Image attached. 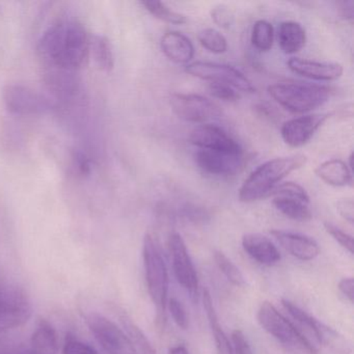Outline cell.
<instances>
[{"mask_svg":"<svg viewBox=\"0 0 354 354\" xmlns=\"http://www.w3.org/2000/svg\"><path fill=\"white\" fill-rule=\"evenodd\" d=\"M90 38L80 22L61 20L45 30L39 40L38 53L53 69L75 72L88 59Z\"/></svg>","mask_w":354,"mask_h":354,"instance_id":"cell-1","label":"cell"},{"mask_svg":"<svg viewBox=\"0 0 354 354\" xmlns=\"http://www.w3.org/2000/svg\"><path fill=\"white\" fill-rule=\"evenodd\" d=\"M306 157L297 154L270 159L254 169L238 192L240 202L252 203L270 196L286 177L306 165Z\"/></svg>","mask_w":354,"mask_h":354,"instance_id":"cell-2","label":"cell"},{"mask_svg":"<svg viewBox=\"0 0 354 354\" xmlns=\"http://www.w3.org/2000/svg\"><path fill=\"white\" fill-rule=\"evenodd\" d=\"M268 93L283 109L306 113L322 106L330 98L327 86L308 82H279L269 86Z\"/></svg>","mask_w":354,"mask_h":354,"instance_id":"cell-3","label":"cell"},{"mask_svg":"<svg viewBox=\"0 0 354 354\" xmlns=\"http://www.w3.org/2000/svg\"><path fill=\"white\" fill-rule=\"evenodd\" d=\"M142 257L149 294L156 306L159 321L163 324L169 293V273L158 242L151 234L145 236Z\"/></svg>","mask_w":354,"mask_h":354,"instance_id":"cell-4","label":"cell"},{"mask_svg":"<svg viewBox=\"0 0 354 354\" xmlns=\"http://www.w3.org/2000/svg\"><path fill=\"white\" fill-rule=\"evenodd\" d=\"M259 324L267 333L289 349L313 354L308 344L296 330L291 320L279 312L272 304L264 301L257 314Z\"/></svg>","mask_w":354,"mask_h":354,"instance_id":"cell-5","label":"cell"},{"mask_svg":"<svg viewBox=\"0 0 354 354\" xmlns=\"http://www.w3.org/2000/svg\"><path fill=\"white\" fill-rule=\"evenodd\" d=\"M32 313L30 298L21 288L0 283V331L22 326Z\"/></svg>","mask_w":354,"mask_h":354,"instance_id":"cell-6","label":"cell"},{"mask_svg":"<svg viewBox=\"0 0 354 354\" xmlns=\"http://www.w3.org/2000/svg\"><path fill=\"white\" fill-rule=\"evenodd\" d=\"M185 72L210 84H227L236 91L254 92L252 82L242 72L232 66L210 62H194L186 66Z\"/></svg>","mask_w":354,"mask_h":354,"instance_id":"cell-7","label":"cell"},{"mask_svg":"<svg viewBox=\"0 0 354 354\" xmlns=\"http://www.w3.org/2000/svg\"><path fill=\"white\" fill-rule=\"evenodd\" d=\"M86 324L101 347L109 354H138L123 329L97 313L86 316Z\"/></svg>","mask_w":354,"mask_h":354,"instance_id":"cell-8","label":"cell"},{"mask_svg":"<svg viewBox=\"0 0 354 354\" xmlns=\"http://www.w3.org/2000/svg\"><path fill=\"white\" fill-rule=\"evenodd\" d=\"M3 98L8 111L15 115H43L53 109V103L48 97L24 84L6 86Z\"/></svg>","mask_w":354,"mask_h":354,"instance_id":"cell-9","label":"cell"},{"mask_svg":"<svg viewBox=\"0 0 354 354\" xmlns=\"http://www.w3.org/2000/svg\"><path fill=\"white\" fill-rule=\"evenodd\" d=\"M169 104L178 118L192 123H205L221 115L218 105L201 95L173 94Z\"/></svg>","mask_w":354,"mask_h":354,"instance_id":"cell-10","label":"cell"},{"mask_svg":"<svg viewBox=\"0 0 354 354\" xmlns=\"http://www.w3.org/2000/svg\"><path fill=\"white\" fill-rule=\"evenodd\" d=\"M169 250L173 261L174 273L178 283L192 295L198 293V273L180 234L173 233L169 238Z\"/></svg>","mask_w":354,"mask_h":354,"instance_id":"cell-11","label":"cell"},{"mask_svg":"<svg viewBox=\"0 0 354 354\" xmlns=\"http://www.w3.org/2000/svg\"><path fill=\"white\" fill-rule=\"evenodd\" d=\"M189 142L198 149L243 154L241 146L227 131L212 124H204L194 128L190 132Z\"/></svg>","mask_w":354,"mask_h":354,"instance_id":"cell-12","label":"cell"},{"mask_svg":"<svg viewBox=\"0 0 354 354\" xmlns=\"http://www.w3.org/2000/svg\"><path fill=\"white\" fill-rule=\"evenodd\" d=\"M331 117V113H314L294 118L281 126L283 142L292 148H299L310 142L317 130Z\"/></svg>","mask_w":354,"mask_h":354,"instance_id":"cell-13","label":"cell"},{"mask_svg":"<svg viewBox=\"0 0 354 354\" xmlns=\"http://www.w3.org/2000/svg\"><path fill=\"white\" fill-rule=\"evenodd\" d=\"M194 161L198 169L208 175L229 177L235 175L243 165V154H230L219 151L198 149L194 153Z\"/></svg>","mask_w":354,"mask_h":354,"instance_id":"cell-14","label":"cell"},{"mask_svg":"<svg viewBox=\"0 0 354 354\" xmlns=\"http://www.w3.org/2000/svg\"><path fill=\"white\" fill-rule=\"evenodd\" d=\"M281 304L291 317V322L293 323L296 330L301 335L304 342L308 344L313 354H319L321 349L320 335H319L320 321L317 320L288 299H281Z\"/></svg>","mask_w":354,"mask_h":354,"instance_id":"cell-15","label":"cell"},{"mask_svg":"<svg viewBox=\"0 0 354 354\" xmlns=\"http://www.w3.org/2000/svg\"><path fill=\"white\" fill-rule=\"evenodd\" d=\"M270 234L286 252L298 260H314L320 252L318 243L308 236L283 230H272Z\"/></svg>","mask_w":354,"mask_h":354,"instance_id":"cell-16","label":"cell"},{"mask_svg":"<svg viewBox=\"0 0 354 354\" xmlns=\"http://www.w3.org/2000/svg\"><path fill=\"white\" fill-rule=\"evenodd\" d=\"M288 67L298 75L318 82H333L343 75V66L337 63H321L310 59L292 57L288 61Z\"/></svg>","mask_w":354,"mask_h":354,"instance_id":"cell-17","label":"cell"},{"mask_svg":"<svg viewBox=\"0 0 354 354\" xmlns=\"http://www.w3.org/2000/svg\"><path fill=\"white\" fill-rule=\"evenodd\" d=\"M244 252L257 262L266 266L277 264L281 260V254L269 238L261 234H245L242 237Z\"/></svg>","mask_w":354,"mask_h":354,"instance_id":"cell-18","label":"cell"},{"mask_svg":"<svg viewBox=\"0 0 354 354\" xmlns=\"http://www.w3.org/2000/svg\"><path fill=\"white\" fill-rule=\"evenodd\" d=\"M163 55L176 64H188L194 57L192 41L179 32H169L160 40Z\"/></svg>","mask_w":354,"mask_h":354,"instance_id":"cell-19","label":"cell"},{"mask_svg":"<svg viewBox=\"0 0 354 354\" xmlns=\"http://www.w3.org/2000/svg\"><path fill=\"white\" fill-rule=\"evenodd\" d=\"M59 342L53 325L41 319L30 339V348L26 354H57Z\"/></svg>","mask_w":354,"mask_h":354,"instance_id":"cell-20","label":"cell"},{"mask_svg":"<svg viewBox=\"0 0 354 354\" xmlns=\"http://www.w3.org/2000/svg\"><path fill=\"white\" fill-rule=\"evenodd\" d=\"M317 177L335 187H344L352 183V171L341 159L324 161L315 169Z\"/></svg>","mask_w":354,"mask_h":354,"instance_id":"cell-21","label":"cell"},{"mask_svg":"<svg viewBox=\"0 0 354 354\" xmlns=\"http://www.w3.org/2000/svg\"><path fill=\"white\" fill-rule=\"evenodd\" d=\"M279 47L286 55H293L304 48L306 42V30L298 22H281L277 32Z\"/></svg>","mask_w":354,"mask_h":354,"instance_id":"cell-22","label":"cell"},{"mask_svg":"<svg viewBox=\"0 0 354 354\" xmlns=\"http://www.w3.org/2000/svg\"><path fill=\"white\" fill-rule=\"evenodd\" d=\"M203 302H204L205 312H206L207 318H208L211 331H212L213 337H214L217 354H234L231 342L223 331V327L219 324L218 317H217L216 312H215L212 297H211L210 292L208 290H204Z\"/></svg>","mask_w":354,"mask_h":354,"instance_id":"cell-23","label":"cell"},{"mask_svg":"<svg viewBox=\"0 0 354 354\" xmlns=\"http://www.w3.org/2000/svg\"><path fill=\"white\" fill-rule=\"evenodd\" d=\"M90 51L99 69L111 72L115 67L113 47L106 37L94 35L90 38Z\"/></svg>","mask_w":354,"mask_h":354,"instance_id":"cell-24","label":"cell"},{"mask_svg":"<svg viewBox=\"0 0 354 354\" xmlns=\"http://www.w3.org/2000/svg\"><path fill=\"white\" fill-rule=\"evenodd\" d=\"M119 319L124 327L127 337H129L134 350L138 354H156L152 344L145 335L144 331L133 322L131 318L126 313L119 312Z\"/></svg>","mask_w":354,"mask_h":354,"instance_id":"cell-25","label":"cell"},{"mask_svg":"<svg viewBox=\"0 0 354 354\" xmlns=\"http://www.w3.org/2000/svg\"><path fill=\"white\" fill-rule=\"evenodd\" d=\"M273 205L277 211L288 218L297 221H308L312 218L308 204L288 196H273Z\"/></svg>","mask_w":354,"mask_h":354,"instance_id":"cell-26","label":"cell"},{"mask_svg":"<svg viewBox=\"0 0 354 354\" xmlns=\"http://www.w3.org/2000/svg\"><path fill=\"white\" fill-rule=\"evenodd\" d=\"M319 335H320L321 348H325L331 354L351 353V344L348 342V339L324 323L320 322Z\"/></svg>","mask_w":354,"mask_h":354,"instance_id":"cell-27","label":"cell"},{"mask_svg":"<svg viewBox=\"0 0 354 354\" xmlns=\"http://www.w3.org/2000/svg\"><path fill=\"white\" fill-rule=\"evenodd\" d=\"M73 72L55 70L49 75V84L57 96L70 98L77 93L78 84Z\"/></svg>","mask_w":354,"mask_h":354,"instance_id":"cell-28","label":"cell"},{"mask_svg":"<svg viewBox=\"0 0 354 354\" xmlns=\"http://www.w3.org/2000/svg\"><path fill=\"white\" fill-rule=\"evenodd\" d=\"M140 5L151 14L154 16L157 19L161 21L167 22V24H181L187 22V18L183 14L178 13V12L173 11L171 8L167 7L165 3H159V1H140Z\"/></svg>","mask_w":354,"mask_h":354,"instance_id":"cell-29","label":"cell"},{"mask_svg":"<svg viewBox=\"0 0 354 354\" xmlns=\"http://www.w3.org/2000/svg\"><path fill=\"white\" fill-rule=\"evenodd\" d=\"M274 30L272 24L265 20H259L254 24L252 32V43L254 48L261 53H267L272 48Z\"/></svg>","mask_w":354,"mask_h":354,"instance_id":"cell-30","label":"cell"},{"mask_svg":"<svg viewBox=\"0 0 354 354\" xmlns=\"http://www.w3.org/2000/svg\"><path fill=\"white\" fill-rule=\"evenodd\" d=\"M198 38L201 45L209 53L221 55L227 50V39L218 30L206 28L198 34Z\"/></svg>","mask_w":354,"mask_h":354,"instance_id":"cell-31","label":"cell"},{"mask_svg":"<svg viewBox=\"0 0 354 354\" xmlns=\"http://www.w3.org/2000/svg\"><path fill=\"white\" fill-rule=\"evenodd\" d=\"M214 261L219 270L223 273L230 283H233L236 287H242L245 285V279L240 269L223 252H215Z\"/></svg>","mask_w":354,"mask_h":354,"instance_id":"cell-32","label":"cell"},{"mask_svg":"<svg viewBox=\"0 0 354 354\" xmlns=\"http://www.w3.org/2000/svg\"><path fill=\"white\" fill-rule=\"evenodd\" d=\"M288 196V198H297L302 202L310 204V196L306 190L299 184L295 182H283L279 183L274 189L271 192L269 196Z\"/></svg>","mask_w":354,"mask_h":354,"instance_id":"cell-33","label":"cell"},{"mask_svg":"<svg viewBox=\"0 0 354 354\" xmlns=\"http://www.w3.org/2000/svg\"><path fill=\"white\" fill-rule=\"evenodd\" d=\"M324 229L342 248H345L349 254H353V238L349 234L331 223H324Z\"/></svg>","mask_w":354,"mask_h":354,"instance_id":"cell-34","label":"cell"},{"mask_svg":"<svg viewBox=\"0 0 354 354\" xmlns=\"http://www.w3.org/2000/svg\"><path fill=\"white\" fill-rule=\"evenodd\" d=\"M209 92L211 96L225 102H235L239 99L237 91L227 84H209Z\"/></svg>","mask_w":354,"mask_h":354,"instance_id":"cell-35","label":"cell"},{"mask_svg":"<svg viewBox=\"0 0 354 354\" xmlns=\"http://www.w3.org/2000/svg\"><path fill=\"white\" fill-rule=\"evenodd\" d=\"M167 304H169V310L171 312V317H173L174 321H175L178 327L181 329H187L189 321H188L187 313H186L185 308H184L181 301L176 299V298H171Z\"/></svg>","mask_w":354,"mask_h":354,"instance_id":"cell-36","label":"cell"},{"mask_svg":"<svg viewBox=\"0 0 354 354\" xmlns=\"http://www.w3.org/2000/svg\"><path fill=\"white\" fill-rule=\"evenodd\" d=\"M64 354H99L92 346L74 337H68L64 345Z\"/></svg>","mask_w":354,"mask_h":354,"instance_id":"cell-37","label":"cell"},{"mask_svg":"<svg viewBox=\"0 0 354 354\" xmlns=\"http://www.w3.org/2000/svg\"><path fill=\"white\" fill-rule=\"evenodd\" d=\"M211 17H212L214 24L218 26L219 28H231L234 22V15L232 14L231 10L225 6H218V7L212 9Z\"/></svg>","mask_w":354,"mask_h":354,"instance_id":"cell-38","label":"cell"},{"mask_svg":"<svg viewBox=\"0 0 354 354\" xmlns=\"http://www.w3.org/2000/svg\"><path fill=\"white\" fill-rule=\"evenodd\" d=\"M231 339L234 354H252V347L243 331L236 329L232 333Z\"/></svg>","mask_w":354,"mask_h":354,"instance_id":"cell-39","label":"cell"},{"mask_svg":"<svg viewBox=\"0 0 354 354\" xmlns=\"http://www.w3.org/2000/svg\"><path fill=\"white\" fill-rule=\"evenodd\" d=\"M74 167L75 171L80 174L82 177L88 176L92 171V161L90 157L84 152H77L74 155Z\"/></svg>","mask_w":354,"mask_h":354,"instance_id":"cell-40","label":"cell"},{"mask_svg":"<svg viewBox=\"0 0 354 354\" xmlns=\"http://www.w3.org/2000/svg\"><path fill=\"white\" fill-rule=\"evenodd\" d=\"M337 211L346 221H348L350 225H353L354 203L351 198H343V200L337 201Z\"/></svg>","mask_w":354,"mask_h":354,"instance_id":"cell-41","label":"cell"},{"mask_svg":"<svg viewBox=\"0 0 354 354\" xmlns=\"http://www.w3.org/2000/svg\"><path fill=\"white\" fill-rule=\"evenodd\" d=\"M183 215L188 221L194 223H204L209 218L208 213L198 207H187L184 209Z\"/></svg>","mask_w":354,"mask_h":354,"instance_id":"cell-42","label":"cell"},{"mask_svg":"<svg viewBox=\"0 0 354 354\" xmlns=\"http://www.w3.org/2000/svg\"><path fill=\"white\" fill-rule=\"evenodd\" d=\"M337 11L343 19L353 20L354 16V1L352 0H343V1H337Z\"/></svg>","mask_w":354,"mask_h":354,"instance_id":"cell-43","label":"cell"},{"mask_svg":"<svg viewBox=\"0 0 354 354\" xmlns=\"http://www.w3.org/2000/svg\"><path fill=\"white\" fill-rule=\"evenodd\" d=\"M339 290L350 302H353L354 281L352 277H345V279H341L339 283Z\"/></svg>","mask_w":354,"mask_h":354,"instance_id":"cell-44","label":"cell"},{"mask_svg":"<svg viewBox=\"0 0 354 354\" xmlns=\"http://www.w3.org/2000/svg\"><path fill=\"white\" fill-rule=\"evenodd\" d=\"M169 354H189V352L186 349L185 346L178 345L171 347V349H169Z\"/></svg>","mask_w":354,"mask_h":354,"instance_id":"cell-45","label":"cell"}]
</instances>
